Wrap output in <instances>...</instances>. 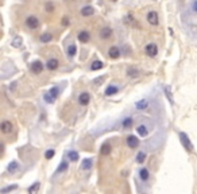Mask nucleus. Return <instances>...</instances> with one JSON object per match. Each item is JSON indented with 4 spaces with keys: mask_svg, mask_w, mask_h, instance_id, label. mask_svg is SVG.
I'll use <instances>...</instances> for the list:
<instances>
[{
    "mask_svg": "<svg viewBox=\"0 0 197 194\" xmlns=\"http://www.w3.org/2000/svg\"><path fill=\"white\" fill-rule=\"evenodd\" d=\"M178 138H180V142H181V146L184 147V150H185L188 154H193L194 152V146L192 140L189 139L186 132H180L178 134Z\"/></svg>",
    "mask_w": 197,
    "mask_h": 194,
    "instance_id": "obj_1",
    "label": "nucleus"
},
{
    "mask_svg": "<svg viewBox=\"0 0 197 194\" xmlns=\"http://www.w3.org/2000/svg\"><path fill=\"white\" fill-rule=\"evenodd\" d=\"M18 169H19V163H18L16 160H12L10 165L7 166V173H10V174H14L18 171Z\"/></svg>",
    "mask_w": 197,
    "mask_h": 194,
    "instance_id": "obj_27",
    "label": "nucleus"
},
{
    "mask_svg": "<svg viewBox=\"0 0 197 194\" xmlns=\"http://www.w3.org/2000/svg\"><path fill=\"white\" fill-rule=\"evenodd\" d=\"M146 20H147V23H149L150 26H158L159 24V16H158V12L154 11V10H151L147 12V15H146Z\"/></svg>",
    "mask_w": 197,
    "mask_h": 194,
    "instance_id": "obj_5",
    "label": "nucleus"
},
{
    "mask_svg": "<svg viewBox=\"0 0 197 194\" xmlns=\"http://www.w3.org/2000/svg\"><path fill=\"white\" fill-rule=\"evenodd\" d=\"M105 77H107V76L104 74V76H100L98 78H95V80H93V85H97V87H100V85H101L103 82H104Z\"/></svg>",
    "mask_w": 197,
    "mask_h": 194,
    "instance_id": "obj_36",
    "label": "nucleus"
},
{
    "mask_svg": "<svg viewBox=\"0 0 197 194\" xmlns=\"http://www.w3.org/2000/svg\"><path fill=\"white\" fill-rule=\"evenodd\" d=\"M15 85H16V82H14L12 85H10V91H14V89H15Z\"/></svg>",
    "mask_w": 197,
    "mask_h": 194,
    "instance_id": "obj_39",
    "label": "nucleus"
},
{
    "mask_svg": "<svg viewBox=\"0 0 197 194\" xmlns=\"http://www.w3.org/2000/svg\"><path fill=\"white\" fill-rule=\"evenodd\" d=\"M127 76L130 78H138L141 76V70L135 66H130L127 69Z\"/></svg>",
    "mask_w": 197,
    "mask_h": 194,
    "instance_id": "obj_22",
    "label": "nucleus"
},
{
    "mask_svg": "<svg viewBox=\"0 0 197 194\" xmlns=\"http://www.w3.org/2000/svg\"><path fill=\"white\" fill-rule=\"evenodd\" d=\"M77 39H78V42H81V43H88L89 40H91V33H89L88 30H81L77 34Z\"/></svg>",
    "mask_w": 197,
    "mask_h": 194,
    "instance_id": "obj_13",
    "label": "nucleus"
},
{
    "mask_svg": "<svg viewBox=\"0 0 197 194\" xmlns=\"http://www.w3.org/2000/svg\"><path fill=\"white\" fill-rule=\"evenodd\" d=\"M146 152L145 151H139L136 154V158H135V162L136 163H139V165H142V163H145V160H146Z\"/></svg>",
    "mask_w": 197,
    "mask_h": 194,
    "instance_id": "obj_31",
    "label": "nucleus"
},
{
    "mask_svg": "<svg viewBox=\"0 0 197 194\" xmlns=\"http://www.w3.org/2000/svg\"><path fill=\"white\" fill-rule=\"evenodd\" d=\"M126 143L131 150H135V148L139 147V139H138V136H135V135H128L126 139Z\"/></svg>",
    "mask_w": 197,
    "mask_h": 194,
    "instance_id": "obj_10",
    "label": "nucleus"
},
{
    "mask_svg": "<svg viewBox=\"0 0 197 194\" xmlns=\"http://www.w3.org/2000/svg\"><path fill=\"white\" fill-rule=\"evenodd\" d=\"M24 26L27 27L29 30L35 31V30L39 29V26H41V20H39L35 15H29V16L24 19Z\"/></svg>",
    "mask_w": 197,
    "mask_h": 194,
    "instance_id": "obj_3",
    "label": "nucleus"
},
{
    "mask_svg": "<svg viewBox=\"0 0 197 194\" xmlns=\"http://www.w3.org/2000/svg\"><path fill=\"white\" fill-rule=\"evenodd\" d=\"M12 129H14V125L10 120H3L2 123H0V131H2L3 135H8L12 132Z\"/></svg>",
    "mask_w": 197,
    "mask_h": 194,
    "instance_id": "obj_9",
    "label": "nucleus"
},
{
    "mask_svg": "<svg viewBox=\"0 0 197 194\" xmlns=\"http://www.w3.org/2000/svg\"><path fill=\"white\" fill-rule=\"evenodd\" d=\"M77 102H78V105H81V107H88L89 102H91V93L81 92L77 97Z\"/></svg>",
    "mask_w": 197,
    "mask_h": 194,
    "instance_id": "obj_8",
    "label": "nucleus"
},
{
    "mask_svg": "<svg viewBox=\"0 0 197 194\" xmlns=\"http://www.w3.org/2000/svg\"><path fill=\"white\" fill-rule=\"evenodd\" d=\"M61 24L64 26V27H69V26H70V19H69L68 16H64V18L61 19Z\"/></svg>",
    "mask_w": 197,
    "mask_h": 194,
    "instance_id": "obj_37",
    "label": "nucleus"
},
{
    "mask_svg": "<svg viewBox=\"0 0 197 194\" xmlns=\"http://www.w3.org/2000/svg\"><path fill=\"white\" fill-rule=\"evenodd\" d=\"M80 13L84 16V18H88V16H92L95 13V8L92 6H84L81 10H80Z\"/></svg>",
    "mask_w": 197,
    "mask_h": 194,
    "instance_id": "obj_21",
    "label": "nucleus"
},
{
    "mask_svg": "<svg viewBox=\"0 0 197 194\" xmlns=\"http://www.w3.org/2000/svg\"><path fill=\"white\" fill-rule=\"evenodd\" d=\"M145 54L150 58H155L158 55V46H157V43H153V42L147 43L145 47Z\"/></svg>",
    "mask_w": 197,
    "mask_h": 194,
    "instance_id": "obj_6",
    "label": "nucleus"
},
{
    "mask_svg": "<svg viewBox=\"0 0 197 194\" xmlns=\"http://www.w3.org/2000/svg\"><path fill=\"white\" fill-rule=\"evenodd\" d=\"M68 159H69L70 162H78V159H80L78 152H77V151H74V150L68 151Z\"/></svg>",
    "mask_w": 197,
    "mask_h": 194,
    "instance_id": "obj_30",
    "label": "nucleus"
},
{
    "mask_svg": "<svg viewBox=\"0 0 197 194\" xmlns=\"http://www.w3.org/2000/svg\"><path fill=\"white\" fill-rule=\"evenodd\" d=\"M93 166V158H85V159L81 162V166H80V169L84 170V171H88L91 170Z\"/></svg>",
    "mask_w": 197,
    "mask_h": 194,
    "instance_id": "obj_20",
    "label": "nucleus"
},
{
    "mask_svg": "<svg viewBox=\"0 0 197 194\" xmlns=\"http://www.w3.org/2000/svg\"><path fill=\"white\" fill-rule=\"evenodd\" d=\"M163 92H165V94H166L169 102L173 104L174 101H173V94H172V92H170V88H169V87H163Z\"/></svg>",
    "mask_w": 197,
    "mask_h": 194,
    "instance_id": "obj_34",
    "label": "nucleus"
},
{
    "mask_svg": "<svg viewBox=\"0 0 197 194\" xmlns=\"http://www.w3.org/2000/svg\"><path fill=\"white\" fill-rule=\"evenodd\" d=\"M45 67H46V64L43 65V62L39 61V60H35V61H33V62H31V64L29 65L30 71H31L33 74H35V76L41 74L42 71L45 70Z\"/></svg>",
    "mask_w": 197,
    "mask_h": 194,
    "instance_id": "obj_4",
    "label": "nucleus"
},
{
    "mask_svg": "<svg viewBox=\"0 0 197 194\" xmlns=\"http://www.w3.org/2000/svg\"><path fill=\"white\" fill-rule=\"evenodd\" d=\"M116 93H119V87H118V85H108V87L105 88V92H104V94L107 97L115 96Z\"/></svg>",
    "mask_w": 197,
    "mask_h": 194,
    "instance_id": "obj_19",
    "label": "nucleus"
},
{
    "mask_svg": "<svg viewBox=\"0 0 197 194\" xmlns=\"http://www.w3.org/2000/svg\"><path fill=\"white\" fill-rule=\"evenodd\" d=\"M18 189V185L14 183V185H10V186H6V187H3V189H0V193L2 194H7V193H10V191H14Z\"/></svg>",
    "mask_w": 197,
    "mask_h": 194,
    "instance_id": "obj_32",
    "label": "nucleus"
},
{
    "mask_svg": "<svg viewBox=\"0 0 197 194\" xmlns=\"http://www.w3.org/2000/svg\"><path fill=\"white\" fill-rule=\"evenodd\" d=\"M138 175H139V179L142 182H147L150 179V171H149V169H146V167H143V169H141L139 171H138Z\"/></svg>",
    "mask_w": 197,
    "mask_h": 194,
    "instance_id": "obj_23",
    "label": "nucleus"
},
{
    "mask_svg": "<svg viewBox=\"0 0 197 194\" xmlns=\"http://www.w3.org/2000/svg\"><path fill=\"white\" fill-rule=\"evenodd\" d=\"M54 10H56L54 2H51V0H47V2L45 3V11H46L47 13H51V12H54Z\"/></svg>",
    "mask_w": 197,
    "mask_h": 194,
    "instance_id": "obj_29",
    "label": "nucleus"
},
{
    "mask_svg": "<svg viewBox=\"0 0 197 194\" xmlns=\"http://www.w3.org/2000/svg\"><path fill=\"white\" fill-rule=\"evenodd\" d=\"M53 39H54L53 34L49 33V31H46V33H42L41 34V37H39V42H41V43H50Z\"/></svg>",
    "mask_w": 197,
    "mask_h": 194,
    "instance_id": "obj_25",
    "label": "nucleus"
},
{
    "mask_svg": "<svg viewBox=\"0 0 197 194\" xmlns=\"http://www.w3.org/2000/svg\"><path fill=\"white\" fill-rule=\"evenodd\" d=\"M136 134H138V136H141V138H146V136H149L150 129L146 124H139V125H136Z\"/></svg>",
    "mask_w": 197,
    "mask_h": 194,
    "instance_id": "obj_14",
    "label": "nucleus"
},
{
    "mask_svg": "<svg viewBox=\"0 0 197 194\" xmlns=\"http://www.w3.org/2000/svg\"><path fill=\"white\" fill-rule=\"evenodd\" d=\"M11 46L15 47V49H19L22 46V38L20 37H15L14 39H12V42H11Z\"/></svg>",
    "mask_w": 197,
    "mask_h": 194,
    "instance_id": "obj_33",
    "label": "nucleus"
},
{
    "mask_svg": "<svg viewBox=\"0 0 197 194\" xmlns=\"http://www.w3.org/2000/svg\"><path fill=\"white\" fill-rule=\"evenodd\" d=\"M54 155H56V150H53V148H49V150L45 152V158H46L47 160L53 159V158H54Z\"/></svg>",
    "mask_w": 197,
    "mask_h": 194,
    "instance_id": "obj_35",
    "label": "nucleus"
},
{
    "mask_svg": "<svg viewBox=\"0 0 197 194\" xmlns=\"http://www.w3.org/2000/svg\"><path fill=\"white\" fill-rule=\"evenodd\" d=\"M111 151H112V146H111V143L107 140V142H104L100 146V155H103V156H108L109 154H111Z\"/></svg>",
    "mask_w": 197,
    "mask_h": 194,
    "instance_id": "obj_15",
    "label": "nucleus"
},
{
    "mask_svg": "<svg viewBox=\"0 0 197 194\" xmlns=\"http://www.w3.org/2000/svg\"><path fill=\"white\" fill-rule=\"evenodd\" d=\"M120 125H122V128L123 129H131L132 128V125H134V117L132 116H126V117H123V120H122V123H120Z\"/></svg>",
    "mask_w": 197,
    "mask_h": 194,
    "instance_id": "obj_16",
    "label": "nucleus"
},
{
    "mask_svg": "<svg viewBox=\"0 0 197 194\" xmlns=\"http://www.w3.org/2000/svg\"><path fill=\"white\" fill-rule=\"evenodd\" d=\"M60 93H61L60 87H51L46 93L43 94V100L47 104H54L57 98L60 97Z\"/></svg>",
    "mask_w": 197,
    "mask_h": 194,
    "instance_id": "obj_2",
    "label": "nucleus"
},
{
    "mask_svg": "<svg viewBox=\"0 0 197 194\" xmlns=\"http://www.w3.org/2000/svg\"><path fill=\"white\" fill-rule=\"evenodd\" d=\"M60 67V60L58 58H49L46 61V69L50 71H54Z\"/></svg>",
    "mask_w": 197,
    "mask_h": 194,
    "instance_id": "obj_12",
    "label": "nucleus"
},
{
    "mask_svg": "<svg viewBox=\"0 0 197 194\" xmlns=\"http://www.w3.org/2000/svg\"><path fill=\"white\" fill-rule=\"evenodd\" d=\"M69 159H62L60 162V165H58V167L56 169V174H62V173H65V171H68L69 169Z\"/></svg>",
    "mask_w": 197,
    "mask_h": 194,
    "instance_id": "obj_17",
    "label": "nucleus"
},
{
    "mask_svg": "<svg viewBox=\"0 0 197 194\" xmlns=\"http://www.w3.org/2000/svg\"><path fill=\"white\" fill-rule=\"evenodd\" d=\"M112 35H114V30L111 29L109 26H104V27H101L100 31H98V37H100V39L103 40H108L112 38Z\"/></svg>",
    "mask_w": 197,
    "mask_h": 194,
    "instance_id": "obj_7",
    "label": "nucleus"
},
{
    "mask_svg": "<svg viewBox=\"0 0 197 194\" xmlns=\"http://www.w3.org/2000/svg\"><path fill=\"white\" fill-rule=\"evenodd\" d=\"M66 54H68V58L69 60H73L76 57V54H77V46H76V43H70L68 49H66Z\"/></svg>",
    "mask_w": 197,
    "mask_h": 194,
    "instance_id": "obj_24",
    "label": "nucleus"
},
{
    "mask_svg": "<svg viewBox=\"0 0 197 194\" xmlns=\"http://www.w3.org/2000/svg\"><path fill=\"white\" fill-rule=\"evenodd\" d=\"M103 67H104V64H103V61H100V60H95L91 64V67H89V69H91L92 71H96V70H100V69H103Z\"/></svg>",
    "mask_w": 197,
    "mask_h": 194,
    "instance_id": "obj_26",
    "label": "nucleus"
},
{
    "mask_svg": "<svg viewBox=\"0 0 197 194\" xmlns=\"http://www.w3.org/2000/svg\"><path fill=\"white\" fill-rule=\"evenodd\" d=\"M112 2H118V0H112Z\"/></svg>",
    "mask_w": 197,
    "mask_h": 194,
    "instance_id": "obj_40",
    "label": "nucleus"
},
{
    "mask_svg": "<svg viewBox=\"0 0 197 194\" xmlns=\"http://www.w3.org/2000/svg\"><path fill=\"white\" fill-rule=\"evenodd\" d=\"M120 55H122V50L119 46H111L108 49V57L111 60H119Z\"/></svg>",
    "mask_w": 197,
    "mask_h": 194,
    "instance_id": "obj_11",
    "label": "nucleus"
},
{
    "mask_svg": "<svg viewBox=\"0 0 197 194\" xmlns=\"http://www.w3.org/2000/svg\"><path fill=\"white\" fill-rule=\"evenodd\" d=\"M149 105H150V102L147 98H141V100H138L135 102V108L138 111H146L147 108H149Z\"/></svg>",
    "mask_w": 197,
    "mask_h": 194,
    "instance_id": "obj_18",
    "label": "nucleus"
},
{
    "mask_svg": "<svg viewBox=\"0 0 197 194\" xmlns=\"http://www.w3.org/2000/svg\"><path fill=\"white\" fill-rule=\"evenodd\" d=\"M192 10L197 12V0H193V3H192Z\"/></svg>",
    "mask_w": 197,
    "mask_h": 194,
    "instance_id": "obj_38",
    "label": "nucleus"
},
{
    "mask_svg": "<svg viewBox=\"0 0 197 194\" xmlns=\"http://www.w3.org/2000/svg\"><path fill=\"white\" fill-rule=\"evenodd\" d=\"M39 189H41V182H34L31 186L27 189V193L29 194H35V193H38L39 191Z\"/></svg>",
    "mask_w": 197,
    "mask_h": 194,
    "instance_id": "obj_28",
    "label": "nucleus"
}]
</instances>
